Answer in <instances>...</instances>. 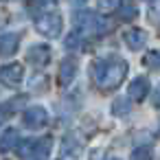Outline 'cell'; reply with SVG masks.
<instances>
[{
	"instance_id": "6da1fadb",
	"label": "cell",
	"mask_w": 160,
	"mask_h": 160,
	"mask_svg": "<svg viewBox=\"0 0 160 160\" xmlns=\"http://www.w3.org/2000/svg\"><path fill=\"white\" fill-rule=\"evenodd\" d=\"M127 70H129L127 62L118 55H112V57L94 62L92 68H90V75H92V81H94L97 90L108 94V92H114L125 81Z\"/></svg>"
},
{
	"instance_id": "7a4b0ae2",
	"label": "cell",
	"mask_w": 160,
	"mask_h": 160,
	"mask_svg": "<svg viewBox=\"0 0 160 160\" xmlns=\"http://www.w3.org/2000/svg\"><path fill=\"white\" fill-rule=\"evenodd\" d=\"M51 147H53V138L51 136H42V138H27V140H18L16 145V151L20 158L24 160H44L48 153H51Z\"/></svg>"
},
{
	"instance_id": "3957f363",
	"label": "cell",
	"mask_w": 160,
	"mask_h": 160,
	"mask_svg": "<svg viewBox=\"0 0 160 160\" xmlns=\"http://www.w3.org/2000/svg\"><path fill=\"white\" fill-rule=\"evenodd\" d=\"M72 22H75V29L81 35H103L108 31L105 18H101L94 11H79V13H75Z\"/></svg>"
},
{
	"instance_id": "277c9868",
	"label": "cell",
	"mask_w": 160,
	"mask_h": 160,
	"mask_svg": "<svg viewBox=\"0 0 160 160\" xmlns=\"http://www.w3.org/2000/svg\"><path fill=\"white\" fill-rule=\"evenodd\" d=\"M35 29L44 38H51L53 40V38H59V33L64 29V20H62V16L57 11H46V13H42L35 20Z\"/></svg>"
},
{
	"instance_id": "5b68a950",
	"label": "cell",
	"mask_w": 160,
	"mask_h": 160,
	"mask_svg": "<svg viewBox=\"0 0 160 160\" xmlns=\"http://www.w3.org/2000/svg\"><path fill=\"white\" fill-rule=\"evenodd\" d=\"M24 81V66L22 64H7L0 66V83L7 88H18Z\"/></svg>"
},
{
	"instance_id": "8992f818",
	"label": "cell",
	"mask_w": 160,
	"mask_h": 160,
	"mask_svg": "<svg viewBox=\"0 0 160 160\" xmlns=\"http://www.w3.org/2000/svg\"><path fill=\"white\" fill-rule=\"evenodd\" d=\"M22 121L29 129H42L46 123H48V112L42 108V105H31L24 110L22 114Z\"/></svg>"
},
{
	"instance_id": "52a82bcc",
	"label": "cell",
	"mask_w": 160,
	"mask_h": 160,
	"mask_svg": "<svg viewBox=\"0 0 160 160\" xmlns=\"http://www.w3.org/2000/svg\"><path fill=\"white\" fill-rule=\"evenodd\" d=\"M27 62L35 68H44L51 62V48L46 44H35L27 51Z\"/></svg>"
},
{
	"instance_id": "ba28073f",
	"label": "cell",
	"mask_w": 160,
	"mask_h": 160,
	"mask_svg": "<svg viewBox=\"0 0 160 160\" xmlns=\"http://www.w3.org/2000/svg\"><path fill=\"white\" fill-rule=\"evenodd\" d=\"M75 77H77V59H72V57L62 59V64H59V72H57V83H59L62 88H66V86L72 83Z\"/></svg>"
},
{
	"instance_id": "9c48e42d",
	"label": "cell",
	"mask_w": 160,
	"mask_h": 160,
	"mask_svg": "<svg viewBox=\"0 0 160 160\" xmlns=\"http://www.w3.org/2000/svg\"><path fill=\"white\" fill-rule=\"evenodd\" d=\"M123 42H125V46H127L129 51H140V48L147 44V33H145L142 29L132 27V29H127V31L123 33Z\"/></svg>"
},
{
	"instance_id": "30bf717a",
	"label": "cell",
	"mask_w": 160,
	"mask_h": 160,
	"mask_svg": "<svg viewBox=\"0 0 160 160\" xmlns=\"http://www.w3.org/2000/svg\"><path fill=\"white\" fill-rule=\"evenodd\" d=\"M149 90H151L149 79H147V77H136V79H132L127 94H129V99H132V101H138V103H140V101H145V99H147Z\"/></svg>"
},
{
	"instance_id": "8fae6325",
	"label": "cell",
	"mask_w": 160,
	"mask_h": 160,
	"mask_svg": "<svg viewBox=\"0 0 160 160\" xmlns=\"http://www.w3.org/2000/svg\"><path fill=\"white\" fill-rule=\"evenodd\" d=\"M18 46H20V35L18 33H5L0 35V55L2 57H11L18 53Z\"/></svg>"
},
{
	"instance_id": "7c38bea8",
	"label": "cell",
	"mask_w": 160,
	"mask_h": 160,
	"mask_svg": "<svg viewBox=\"0 0 160 160\" xmlns=\"http://www.w3.org/2000/svg\"><path fill=\"white\" fill-rule=\"evenodd\" d=\"M22 105H24V97H13V99L7 101V103H0V121L11 118V116L18 112V108H22Z\"/></svg>"
},
{
	"instance_id": "4fadbf2b",
	"label": "cell",
	"mask_w": 160,
	"mask_h": 160,
	"mask_svg": "<svg viewBox=\"0 0 160 160\" xmlns=\"http://www.w3.org/2000/svg\"><path fill=\"white\" fill-rule=\"evenodd\" d=\"M16 145H18V129L7 127V129L2 132V136H0V151L7 153V151L16 149Z\"/></svg>"
},
{
	"instance_id": "5bb4252c",
	"label": "cell",
	"mask_w": 160,
	"mask_h": 160,
	"mask_svg": "<svg viewBox=\"0 0 160 160\" xmlns=\"http://www.w3.org/2000/svg\"><path fill=\"white\" fill-rule=\"evenodd\" d=\"M116 13H118L121 20L129 22V20H134V18L138 16V9H136V5L132 2V0H121L118 7H116Z\"/></svg>"
},
{
	"instance_id": "9a60e30c",
	"label": "cell",
	"mask_w": 160,
	"mask_h": 160,
	"mask_svg": "<svg viewBox=\"0 0 160 160\" xmlns=\"http://www.w3.org/2000/svg\"><path fill=\"white\" fill-rule=\"evenodd\" d=\"M142 66L147 70H160V51H147L142 57Z\"/></svg>"
},
{
	"instance_id": "2e32d148",
	"label": "cell",
	"mask_w": 160,
	"mask_h": 160,
	"mask_svg": "<svg viewBox=\"0 0 160 160\" xmlns=\"http://www.w3.org/2000/svg\"><path fill=\"white\" fill-rule=\"evenodd\" d=\"M129 160H153V147H149V145H138V147L132 151Z\"/></svg>"
},
{
	"instance_id": "e0dca14e",
	"label": "cell",
	"mask_w": 160,
	"mask_h": 160,
	"mask_svg": "<svg viewBox=\"0 0 160 160\" xmlns=\"http://www.w3.org/2000/svg\"><path fill=\"white\" fill-rule=\"evenodd\" d=\"M118 2L121 0H97V7L101 13H112V11H116Z\"/></svg>"
},
{
	"instance_id": "ac0fdd59",
	"label": "cell",
	"mask_w": 160,
	"mask_h": 160,
	"mask_svg": "<svg viewBox=\"0 0 160 160\" xmlns=\"http://www.w3.org/2000/svg\"><path fill=\"white\" fill-rule=\"evenodd\" d=\"M81 42H83V35H81L79 31H75V33H70V35L66 38V48H79Z\"/></svg>"
},
{
	"instance_id": "d6986e66",
	"label": "cell",
	"mask_w": 160,
	"mask_h": 160,
	"mask_svg": "<svg viewBox=\"0 0 160 160\" xmlns=\"http://www.w3.org/2000/svg\"><path fill=\"white\" fill-rule=\"evenodd\" d=\"M153 105H156V108H160V86L156 88V94H153Z\"/></svg>"
},
{
	"instance_id": "ffe728a7",
	"label": "cell",
	"mask_w": 160,
	"mask_h": 160,
	"mask_svg": "<svg viewBox=\"0 0 160 160\" xmlns=\"http://www.w3.org/2000/svg\"><path fill=\"white\" fill-rule=\"evenodd\" d=\"M40 2H42V5H55L57 0H40Z\"/></svg>"
},
{
	"instance_id": "44dd1931",
	"label": "cell",
	"mask_w": 160,
	"mask_h": 160,
	"mask_svg": "<svg viewBox=\"0 0 160 160\" xmlns=\"http://www.w3.org/2000/svg\"><path fill=\"white\" fill-rule=\"evenodd\" d=\"M105 160H121V158H105Z\"/></svg>"
},
{
	"instance_id": "7402d4cb",
	"label": "cell",
	"mask_w": 160,
	"mask_h": 160,
	"mask_svg": "<svg viewBox=\"0 0 160 160\" xmlns=\"http://www.w3.org/2000/svg\"><path fill=\"white\" fill-rule=\"evenodd\" d=\"M158 134H160V123H158Z\"/></svg>"
},
{
	"instance_id": "603a6c76",
	"label": "cell",
	"mask_w": 160,
	"mask_h": 160,
	"mask_svg": "<svg viewBox=\"0 0 160 160\" xmlns=\"http://www.w3.org/2000/svg\"><path fill=\"white\" fill-rule=\"evenodd\" d=\"M62 160H68V158H62ZM70 160H72V158H70Z\"/></svg>"
},
{
	"instance_id": "cb8c5ba5",
	"label": "cell",
	"mask_w": 160,
	"mask_h": 160,
	"mask_svg": "<svg viewBox=\"0 0 160 160\" xmlns=\"http://www.w3.org/2000/svg\"><path fill=\"white\" fill-rule=\"evenodd\" d=\"M77 2H83V0H77Z\"/></svg>"
}]
</instances>
